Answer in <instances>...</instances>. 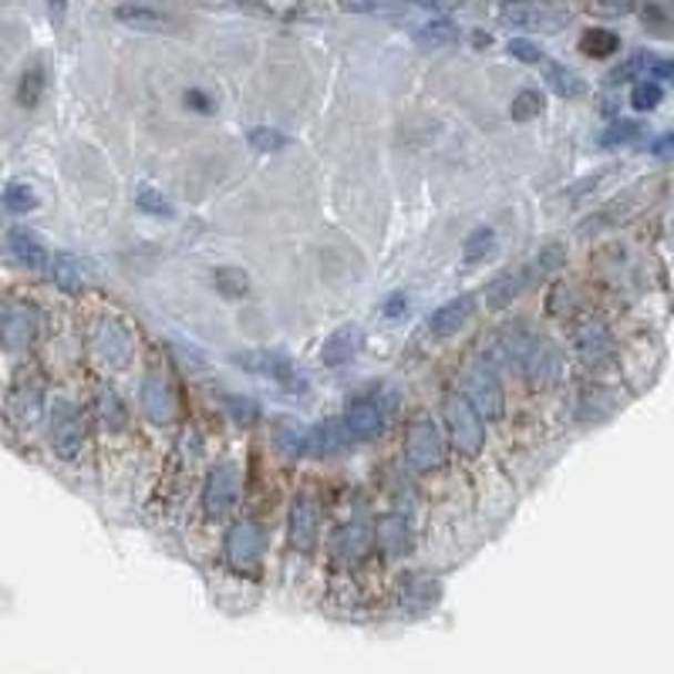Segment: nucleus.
Listing matches in <instances>:
<instances>
[{
	"label": "nucleus",
	"mask_w": 674,
	"mask_h": 674,
	"mask_svg": "<svg viewBox=\"0 0 674 674\" xmlns=\"http://www.w3.org/2000/svg\"><path fill=\"white\" fill-rule=\"evenodd\" d=\"M405 459L415 472H432L446 459V442L442 432L432 418H418L411 421V429L405 436Z\"/></svg>",
	"instance_id": "1"
},
{
	"label": "nucleus",
	"mask_w": 674,
	"mask_h": 674,
	"mask_svg": "<svg viewBox=\"0 0 674 674\" xmlns=\"http://www.w3.org/2000/svg\"><path fill=\"white\" fill-rule=\"evenodd\" d=\"M446 421H449V439H452V446L462 456H479L482 452V446H486V426H482L479 411L462 395H452L446 401Z\"/></svg>",
	"instance_id": "2"
},
{
	"label": "nucleus",
	"mask_w": 674,
	"mask_h": 674,
	"mask_svg": "<svg viewBox=\"0 0 674 674\" xmlns=\"http://www.w3.org/2000/svg\"><path fill=\"white\" fill-rule=\"evenodd\" d=\"M239 489H243V476L233 462H216L206 472V489H203V510L219 520L226 517L233 506L239 502Z\"/></svg>",
	"instance_id": "3"
},
{
	"label": "nucleus",
	"mask_w": 674,
	"mask_h": 674,
	"mask_svg": "<svg viewBox=\"0 0 674 674\" xmlns=\"http://www.w3.org/2000/svg\"><path fill=\"white\" fill-rule=\"evenodd\" d=\"M462 398L479 411L482 421H486V418L496 421V418L502 415V385H499L496 371L486 368V365H476V368L466 375V381H462Z\"/></svg>",
	"instance_id": "4"
},
{
	"label": "nucleus",
	"mask_w": 674,
	"mask_h": 674,
	"mask_svg": "<svg viewBox=\"0 0 674 674\" xmlns=\"http://www.w3.org/2000/svg\"><path fill=\"white\" fill-rule=\"evenodd\" d=\"M236 361L246 371H253V375L274 378L287 391H307V381L300 378L297 365L287 355H280V351H243V355H236Z\"/></svg>",
	"instance_id": "5"
},
{
	"label": "nucleus",
	"mask_w": 674,
	"mask_h": 674,
	"mask_svg": "<svg viewBox=\"0 0 674 674\" xmlns=\"http://www.w3.org/2000/svg\"><path fill=\"white\" fill-rule=\"evenodd\" d=\"M139 405L145 411L149 421H155V426H168V421H176V391L173 385H168V378L162 371H149L139 385Z\"/></svg>",
	"instance_id": "6"
},
{
	"label": "nucleus",
	"mask_w": 674,
	"mask_h": 674,
	"mask_svg": "<svg viewBox=\"0 0 674 674\" xmlns=\"http://www.w3.org/2000/svg\"><path fill=\"white\" fill-rule=\"evenodd\" d=\"M38 337V310L31 304H8L0 310V345L21 355Z\"/></svg>",
	"instance_id": "7"
},
{
	"label": "nucleus",
	"mask_w": 674,
	"mask_h": 674,
	"mask_svg": "<svg viewBox=\"0 0 674 674\" xmlns=\"http://www.w3.org/2000/svg\"><path fill=\"white\" fill-rule=\"evenodd\" d=\"M84 442V418L78 405L71 401H54L51 408V446L61 459H74Z\"/></svg>",
	"instance_id": "8"
},
{
	"label": "nucleus",
	"mask_w": 674,
	"mask_h": 674,
	"mask_svg": "<svg viewBox=\"0 0 674 674\" xmlns=\"http://www.w3.org/2000/svg\"><path fill=\"white\" fill-rule=\"evenodd\" d=\"M317 527H320V510H317V499L314 492H297L294 502H290V520H287V537H290V547L297 553H307L314 550L317 543Z\"/></svg>",
	"instance_id": "9"
},
{
	"label": "nucleus",
	"mask_w": 674,
	"mask_h": 674,
	"mask_svg": "<svg viewBox=\"0 0 674 674\" xmlns=\"http://www.w3.org/2000/svg\"><path fill=\"white\" fill-rule=\"evenodd\" d=\"M264 556V530L249 520L233 523V530L226 533V560L236 570H253Z\"/></svg>",
	"instance_id": "10"
},
{
	"label": "nucleus",
	"mask_w": 674,
	"mask_h": 674,
	"mask_svg": "<svg viewBox=\"0 0 674 674\" xmlns=\"http://www.w3.org/2000/svg\"><path fill=\"white\" fill-rule=\"evenodd\" d=\"M95 351L112 368H125L135 355V337L122 320H102L95 327Z\"/></svg>",
	"instance_id": "11"
},
{
	"label": "nucleus",
	"mask_w": 674,
	"mask_h": 674,
	"mask_svg": "<svg viewBox=\"0 0 674 674\" xmlns=\"http://www.w3.org/2000/svg\"><path fill=\"white\" fill-rule=\"evenodd\" d=\"M361 348H365V327L361 324H345V327H337L324 341L320 361L327 368H341V365L355 361L361 355Z\"/></svg>",
	"instance_id": "12"
},
{
	"label": "nucleus",
	"mask_w": 674,
	"mask_h": 674,
	"mask_svg": "<svg viewBox=\"0 0 674 674\" xmlns=\"http://www.w3.org/2000/svg\"><path fill=\"white\" fill-rule=\"evenodd\" d=\"M8 418H11V426L21 429V432L38 429L41 418H44V395H41V388H34V385L14 388V395L8 401Z\"/></svg>",
	"instance_id": "13"
},
{
	"label": "nucleus",
	"mask_w": 674,
	"mask_h": 674,
	"mask_svg": "<svg viewBox=\"0 0 674 674\" xmlns=\"http://www.w3.org/2000/svg\"><path fill=\"white\" fill-rule=\"evenodd\" d=\"M476 294H459V297H452L449 304H442L432 317H429V330L436 334V337H452V334H459L469 320H472V314H476Z\"/></svg>",
	"instance_id": "14"
},
{
	"label": "nucleus",
	"mask_w": 674,
	"mask_h": 674,
	"mask_svg": "<svg viewBox=\"0 0 674 674\" xmlns=\"http://www.w3.org/2000/svg\"><path fill=\"white\" fill-rule=\"evenodd\" d=\"M576 351H580V358H583L590 368H601V365L611 361V355H614V337H611V330H607L601 320H594V324H586V327L576 334Z\"/></svg>",
	"instance_id": "15"
},
{
	"label": "nucleus",
	"mask_w": 674,
	"mask_h": 674,
	"mask_svg": "<svg viewBox=\"0 0 674 674\" xmlns=\"http://www.w3.org/2000/svg\"><path fill=\"white\" fill-rule=\"evenodd\" d=\"M8 249H11V257L24 267V270H44L48 267V249L41 243L38 233L18 226L8 233Z\"/></svg>",
	"instance_id": "16"
},
{
	"label": "nucleus",
	"mask_w": 674,
	"mask_h": 674,
	"mask_svg": "<svg viewBox=\"0 0 674 674\" xmlns=\"http://www.w3.org/2000/svg\"><path fill=\"white\" fill-rule=\"evenodd\" d=\"M345 426H348V432L358 436V439H378L381 429H385V418H381V408H378L371 398H355V401L348 405Z\"/></svg>",
	"instance_id": "17"
},
{
	"label": "nucleus",
	"mask_w": 674,
	"mask_h": 674,
	"mask_svg": "<svg viewBox=\"0 0 674 674\" xmlns=\"http://www.w3.org/2000/svg\"><path fill=\"white\" fill-rule=\"evenodd\" d=\"M506 24L513 28H530V31H560V24L570 18V11H547V8H502L499 14Z\"/></svg>",
	"instance_id": "18"
},
{
	"label": "nucleus",
	"mask_w": 674,
	"mask_h": 674,
	"mask_svg": "<svg viewBox=\"0 0 674 674\" xmlns=\"http://www.w3.org/2000/svg\"><path fill=\"white\" fill-rule=\"evenodd\" d=\"M523 368H527V375H530V381H533L537 388H547V385H553V381L560 378L563 358H560V351H556L553 345L537 341V348L530 351V358H527Z\"/></svg>",
	"instance_id": "19"
},
{
	"label": "nucleus",
	"mask_w": 674,
	"mask_h": 674,
	"mask_svg": "<svg viewBox=\"0 0 674 674\" xmlns=\"http://www.w3.org/2000/svg\"><path fill=\"white\" fill-rule=\"evenodd\" d=\"M341 449H345V432H341V421L337 418H327L317 429L307 432V452L314 459H334Z\"/></svg>",
	"instance_id": "20"
},
{
	"label": "nucleus",
	"mask_w": 674,
	"mask_h": 674,
	"mask_svg": "<svg viewBox=\"0 0 674 674\" xmlns=\"http://www.w3.org/2000/svg\"><path fill=\"white\" fill-rule=\"evenodd\" d=\"M274 449L284 459H300L307 452V429L297 418H277L274 421Z\"/></svg>",
	"instance_id": "21"
},
{
	"label": "nucleus",
	"mask_w": 674,
	"mask_h": 674,
	"mask_svg": "<svg viewBox=\"0 0 674 674\" xmlns=\"http://www.w3.org/2000/svg\"><path fill=\"white\" fill-rule=\"evenodd\" d=\"M115 21L139 28V31H173L176 18L159 8H115Z\"/></svg>",
	"instance_id": "22"
},
{
	"label": "nucleus",
	"mask_w": 674,
	"mask_h": 674,
	"mask_svg": "<svg viewBox=\"0 0 674 674\" xmlns=\"http://www.w3.org/2000/svg\"><path fill=\"white\" fill-rule=\"evenodd\" d=\"M580 51L586 58H594V61H607L621 51V38L607 28H586L580 34Z\"/></svg>",
	"instance_id": "23"
},
{
	"label": "nucleus",
	"mask_w": 674,
	"mask_h": 674,
	"mask_svg": "<svg viewBox=\"0 0 674 674\" xmlns=\"http://www.w3.org/2000/svg\"><path fill=\"white\" fill-rule=\"evenodd\" d=\"M523 284H527V274H523V270H506L502 277H496V280L486 287V304H489L492 310H499V307H506V304H513L517 294L523 290Z\"/></svg>",
	"instance_id": "24"
},
{
	"label": "nucleus",
	"mask_w": 674,
	"mask_h": 674,
	"mask_svg": "<svg viewBox=\"0 0 674 674\" xmlns=\"http://www.w3.org/2000/svg\"><path fill=\"white\" fill-rule=\"evenodd\" d=\"M375 540L388 550V553H405L408 550V523L405 517L398 513H388L378 520V530H375Z\"/></svg>",
	"instance_id": "25"
},
{
	"label": "nucleus",
	"mask_w": 674,
	"mask_h": 674,
	"mask_svg": "<svg viewBox=\"0 0 674 674\" xmlns=\"http://www.w3.org/2000/svg\"><path fill=\"white\" fill-rule=\"evenodd\" d=\"M213 287L226 297V300H243L249 294V277L239 267H219L213 274Z\"/></svg>",
	"instance_id": "26"
},
{
	"label": "nucleus",
	"mask_w": 674,
	"mask_h": 674,
	"mask_svg": "<svg viewBox=\"0 0 674 674\" xmlns=\"http://www.w3.org/2000/svg\"><path fill=\"white\" fill-rule=\"evenodd\" d=\"M547 81H550V89L560 95V99H576L583 95V81L573 68L566 64H547Z\"/></svg>",
	"instance_id": "27"
},
{
	"label": "nucleus",
	"mask_w": 674,
	"mask_h": 674,
	"mask_svg": "<svg viewBox=\"0 0 674 674\" xmlns=\"http://www.w3.org/2000/svg\"><path fill=\"white\" fill-rule=\"evenodd\" d=\"M51 277L64 294H78L81 290V267L71 253H58L54 264H51Z\"/></svg>",
	"instance_id": "28"
},
{
	"label": "nucleus",
	"mask_w": 674,
	"mask_h": 674,
	"mask_svg": "<svg viewBox=\"0 0 674 674\" xmlns=\"http://www.w3.org/2000/svg\"><path fill=\"white\" fill-rule=\"evenodd\" d=\"M456 38H459V28L452 21H429L421 24V31H415V41L426 48H446V44H456Z\"/></svg>",
	"instance_id": "29"
},
{
	"label": "nucleus",
	"mask_w": 674,
	"mask_h": 674,
	"mask_svg": "<svg viewBox=\"0 0 674 674\" xmlns=\"http://www.w3.org/2000/svg\"><path fill=\"white\" fill-rule=\"evenodd\" d=\"M135 206H139L142 213H149V216H159V219H168V216H173V203H168V200L162 196V190L145 186V183L135 190Z\"/></svg>",
	"instance_id": "30"
},
{
	"label": "nucleus",
	"mask_w": 674,
	"mask_h": 674,
	"mask_svg": "<svg viewBox=\"0 0 674 674\" xmlns=\"http://www.w3.org/2000/svg\"><path fill=\"white\" fill-rule=\"evenodd\" d=\"M510 109H513L510 115H513L517 122H530V119H537V115L547 109V102H543V95H540L537 89H523V92L513 99V105H510Z\"/></svg>",
	"instance_id": "31"
},
{
	"label": "nucleus",
	"mask_w": 674,
	"mask_h": 674,
	"mask_svg": "<svg viewBox=\"0 0 674 674\" xmlns=\"http://www.w3.org/2000/svg\"><path fill=\"white\" fill-rule=\"evenodd\" d=\"M4 206H8L11 213L24 216V213H31V210L38 206V196H34V190L24 186V183H8V190H4Z\"/></svg>",
	"instance_id": "32"
},
{
	"label": "nucleus",
	"mask_w": 674,
	"mask_h": 674,
	"mask_svg": "<svg viewBox=\"0 0 674 674\" xmlns=\"http://www.w3.org/2000/svg\"><path fill=\"white\" fill-rule=\"evenodd\" d=\"M41 92H44V71L34 64V68L24 71V78H21V84H18V99H21V105L34 109L38 99H41Z\"/></svg>",
	"instance_id": "33"
},
{
	"label": "nucleus",
	"mask_w": 674,
	"mask_h": 674,
	"mask_svg": "<svg viewBox=\"0 0 674 674\" xmlns=\"http://www.w3.org/2000/svg\"><path fill=\"white\" fill-rule=\"evenodd\" d=\"M661 99H664V89H661V84H654V81H637L634 92H631V105L637 112H654L661 105Z\"/></svg>",
	"instance_id": "34"
},
{
	"label": "nucleus",
	"mask_w": 674,
	"mask_h": 674,
	"mask_svg": "<svg viewBox=\"0 0 674 674\" xmlns=\"http://www.w3.org/2000/svg\"><path fill=\"white\" fill-rule=\"evenodd\" d=\"M641 18H644V24H647L651 34L674 38V11L671 8H644Z\"/></svg>",
	"instance_id": "35"
},
{
	"label": "nucleus",
	"mask_w": 674,
	"mask_h": 674,
	"mask_svg": "<svg viewBox=\"0 0 674 674\" xmlns=\"http://www.w3.org/2000/svg\"><path fill=\"white\" fill-rule=\"evenodd\" d=\"M226 411L233 415V421H239V426H253V421L261 418V405L253 398H243V395H229Z\"/></svg>",
	"instance_id": "36"
},
{
	"label": "nucleus",
	"mask_w": 674,
	"mask_h": 674,
	"mask_svg": "<svg viewBox=\"0 0 674 674\" xmlns=\"http://www.w3.org/2000/svg\"><path fill=\"white\" fill-rule=\"evenodd\" d=\"M641 135H644V125H641V122H627V119H624V122H614V125L604 132V139H601V142H604V145H627V142H637Z\"/></svg>",
	"instance_id": "37"
},
{
	"label": "nucleus",
	"mask_w": 674,
	"mask_h": 674,
	"mask_svg": "<svg viewBox=\"0 0 674 674\" xmlns=\"http://www.w3.org/2000/svg\"><path fill=\"white\" fill-rule=\"evenodd\" d=\"M492 239H496V233H492L489 226H479V229L469 236V243H466V261H482L486 253L492 249Z\"/></svg>",
	"instance_id": "38"
},
{
	"label": "nucleus",
	"mask_w": 674,
	"mask_h": 674,
	"mask_svg": "<svg viewBox=\"0 0 674 674\" xmlns=\"http://www.w3.org/2000/svg\"><path fill=\"white\" fill-rule=\"evenodd\" d=\"M246 139H249V145L257 149V152H274V149H280L287 142L277 129H253Z\"/></svg>",
	"instance_id": "39"
},
{
	"label": "nucleus",
	"mask_w": 674,
	"mask_h": 674,
	"mask_svg": "<svg viewBox=\"0 0 674 674\" xmlns=\"http://www.w3.org/2000/svg\"><path fill=\"white\" fill-rule=\"evenodd\" d=\"M506 51H510L517 61H527V64H537V61L543 58L540 44H537V41H530V38H513L510 44H506Z\"/></svg>",
	"instance_id": "40"
},
{
	"label": "nucleus",
	"mask_w": 674,
	"mask_h": 674,
	"mask_svg": "<svg viewBox=\"0 0 674 674\" xmlns=\"http://www.w3.org/2000/svg\"><path fill=\"white\" fill-rule=\"evenodd\" d=\"M102 418H105L109 429L125 426V411H122V405H119V398L112 391H102Z\"/></svg>",
	"instance_id": "41"
},
{
	"label": "nucleus",
	"mask_w": 674,
	"mask_h": 674,
	"mask_svg": "<svg viewBox=\"0 0 674 674\" xmlns=\"http://www.w3.org/2000/svg\"><path fill=\"white\" fill-rule=\"evenodd\" d=\"M183 102H186V109H193L196 115H213V112H216V99H210V95L200 92V89H190V92L183 95Z\"/></svg>",
	"instance_id": "42"
},
{
	"label": "nucleus",
	"mask_w": 674,
	"mask_h": 674,
	"mask_svg": "<svg viewBox=\"0 0 674 674\" xmlns=\"http://www.w3.org/2000/svg\"><path fill=\"white\" fill-rule=\"evenodd\" d=\"M651 152H654V155H671V152H674V132L661 135V139L651 145Z\"/></svg>",
	"instance_id": "43"
},
{
	"label": "nucleus",
	"mask_w": 674,
	"mask_h": 674,
	"mask_svg": "<svg viewBox=\"0 0 674 674\" xmlns=\"http://www.w3.org/2000/svg\"><path fill=\"white\" fill-rule=\"evenodd\" d=\"M401 310H405V294H391V300L385 304V314L395 317V314H401Z\"/></svg>",
	"instance_id": "44"
}]
</instances>
